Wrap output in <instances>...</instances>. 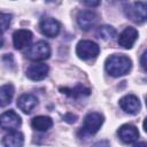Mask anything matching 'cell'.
Returning a JSON list of instances; mask_svg holds the SVG:
<instances>
[{"label": "cell", "mask_w": 147, "mask_h": 147, "mask_svg": "<svg viewBox=\"0 0 147 147\" xmlns=\"http://www.w3.org/2000/svg\"><path fill=\"white\" fill-rule=\"evenodd\" d=\"M106 71L113 77L126 75L132 68V61L124 54H113L105 62Z\"/></svg>", "instance_id": "6da1fadb"}, {"label": "cell", "mask_w": 147, "mask_h": 147, "mask_svg": "<svg viewBox=\"0 0 147 147\" xmlns=\"http://www.w3.org/2000/svg\"><path fill=\"white\" fill-rule=\"evenodd\" d=\"M25 56L32 61L47 60L51 56V47L46 41L39 40L28 47V49L25 51Z\"/></svg>", "instance_id": "7a4b0ae2"}, {"label": "cell", "mask_w": 147, "mask_h": 147, "mask_svg": "<svg viewBox=\"0 0 147 147\" xmlns=\"http://www.w3.org/2000/svg\"><path fill=\"white\" fill-rule=\"evenodd\" d=\"M100 47L92 40H80L76 46V54L82 60H91L99 55Z\"/></svg>", "instance_id": "3957f363"}, {"label": "cell", "mask_w": 147, "mask_h": 147, "mask_svg": "<svg viewBox=\"0 0 147 147\" xmlns=\"http://www.w3.org/2000/svg\"><path fill=\"white\" fill-rule=\"evenodd\" d=\"M125 15L127 18L133 21L134 23L141 24L146 21L147 14H146V2H133L129 3V6L124 9Z\"/></svg>", "instance_id": "277c9868"}, {"label": "cell", "mask_w": 147, "mask_h": 147, "mask_svg": "<svg viewBox=\"0 0 147 147\" xmlns=\"http://www.w3.org/2000/svg\"><path fill=\"white\" fill-rule=\"evenodd\" d=\"M103 115L100 113H88L84 118V124L82 131L86 134H94L99 131L101 125L103 124Z\"/></svg>", "instance_id": "5b68a950"}, {"label": "cell", "mask_w": 147, "mask_h": 147, "mask_svg": "<svg viewBox=\"0 0 147 147\" xmlns=\"http://www.w3.org/2000/svg\"><path fill=\"white\" fill-rule=\"evenodd\" d=\"M22 121L18 114L14 110H7L0 115V127L7 131H16L21 125Z\"/></svg>", "instance_id": "8992f818"}, {"label": "cell", "mask_w": 147, "mask_h": 147, "mask_svg": "<svg viewBox=\"0 0 147 147\" xmlns=\"http://www.w3.org/2000/svg\"><path fill=\"white\" fill-rule=\"evenodd\" d=\"M40 31L48 38H54L60 32V23L53 17H44L39 24Z\"/></svg>", "instance_id": "52a82bcc"}, {"label": "cell", "mask_w": 147, "mask_h": 147, "mask_svg": "<svg viewBox=\"0 0 147 147\" xmlns=\"http://www.w3.org/2000/svg\"><path fill=\"white\" fill-rule=\"evenodd\" d=\"M98 22V15L93 10H82L77 15V23L80 29L87 31L92 29Z\"/></svg>", "instance_id": "ba28073f"}, {"label": "cell", "mask_w": 147, "mask_h": 147, "mask_svg": "<svg viewBox=\"0 0 147 147\" xmlns=\"http://www.w3.org/2000/svg\"><path fill=\"white\" fill-rule=\"evenodd\" d=\"M138 31L132 28V26H127L125 28L121 33H119V37H118V45L122 46L123 48H126V49H130L132 48V46L134 45V42L137 41L138 39Z\"/></svg>", "instance_id": "9c48e42d"}, {"label": "cell", "mask_w": 147, "mask_h": 147, "mask_svg": "<svg viewBox=\"0 0 147 147\" xmlns=\"http://www.w3.org/2000/svg\"><path fill=\"white\" fill-rule=\"evenodd\" d=\"M32 41V32L26 29L16 30L13 34V44L16 49H23L29 47Z\"/></svg>", "instance_id": "30bf717a"}, {"label": "cell", "mask_w": 147, "mask_h": 147, "mask_svg": "<svg viewBox=\"0 0 147 147\" xmlns=\"http://www.w3.org/2000/svg\"><path fill=\"white\" fill-rule=\"evenodd\" d=\"M117 134H118L119 139L124 144H132V142H136L139 139V131L132 124H124V125H122L118 129Z\"/></svg>", "instance_id": "8fae6325"}, {"label": "cell", "mask_w": 147, "mask_h": 147, "mask_svg": "<svg viewBox=\"0 0 147 147\" xmlns=\"http://www.w3.org/2000/svg\"><path fill=\"white\" fill-rule=\"evenodd\" d=\"M119 107L127 114L131 115H136L140 111V101L138 99V96L133 95V94H127L125 96H123L119 100Z\"/></svg>", "instance_id": "7c38bea8"}, {"label": "cell", "mask_w": 147, "mask_h": 147, "mask_svg": "<svg viewBox=\"0 0 147 147\" xmlns=\"http://www.w3.org/2000/svg\"><path fill=\"white\" fill-rule=\"evenodd\" d=\"M48 71H49V68L46 63H34L26 69L25 74L29 79L38 82L46 78V76L48 75Z\"/></svg>", "instance_id": "4fadbf2b"}, {"label": "cell", "mask_w": 147, "mask_h": 147, "mask_svg": "<svg viewBox=\"0 0 147 147\" xmlns=\"http://www.w3.org/2000/svg\"><path fill=\"white\" fill-rule=\"evenodd\" d=\"M38 105V99L36 95L31 93H25L22 94L17 99V107L24 113V114H30Z\"/></svg>", "instance_id": "5bb4252c"}, {"label": "cell", "mask_w": 147, "mask_h": 147, "mask_svg": "<svg viewBox=\"0 0 147 147\" xmlns=\"http://www.w3.org/2000/svg\"><path fill=\"white\" fill-rule=\"evenodd\" d=\"M1 144L3 147H23L24 136L18 131H10L2 138Z\"/></svg>", "instance_id": "9a60e30c"}, {"label": "cell", "mask_w": 147, "mask_h": 147, "mask_svg": "<svg viewBox=\"0 0 147 147\" xmlns=\"http://www.w3.org/2000/svg\"><path fill=\"white\" fill-rule=\"evenodd\" d=\"M60 91L70 96V98H74V99H78V98H82V96H85V95H90L91 93V90L83 86L82 84H77L74 88H68V87H61Z\"/></svg>", "instance_id": "2e32d148"}, {"label": "cell", "mask_w": 147, "mask_h": 147, "mask_svg": "<svg viewBox=\"0 0 147 147\" xmlns=\"http://www.w3.org/2000/svg\"><path fill=\"white\" fill-rule=\"evenodd\" d=\"M31 126L37 131L45 132L53 126V121L48 116H36L31 121Z\"/></svg>", "instance_id": "e0dca14e"}, {"label": "cell", "mask_w": 147, "mask_h": 147, "mask_svg": "<svg viewBox=\"0 0 147 147\" xmlns=\"http://www.w3.org/2000/svg\"><path fill=\"white\" fill-rule=\"evenodd\" d=\"M14 96V86L13 84H5L0 86V107H6L11 102Z\"/></svg>", "instance_id": "ac0fdd59"}, {"label": "cell", "mask_w": 147, "mask_h": 147, "mask_svg": "<svg viewBox=\"0 0 147 147\" xmlns=\"http://www.w3.org/2000/svg\"><path fill=\"white\" fill-rule=\"evenodd\" d=\"M96 34H98L99 38L105 39V40H108V39L115 38L116 34H117V32H116L115 28H113L110 25H101V26L98 28Z\"/></svg>", "instance_id": "d6986e66"}, {"label": "cell", "mask_w": 147, "mask_h": 147, "mask_svg": "<svg viewBox=\"0 0 147 147\" xmlns=\"http://www.w3.org/2000/svg\"><path fill=\"white\" fill-rule=\"evenodd\" d=\"M11 20H13V16L11 14H8V13H0V31H5L9 28L10 23H11Z\"/></svg>", "instance_id": "ffe728a7"}, {"label": "cell", "mask_w": 147, "mask_h": 147, "mask_svg": "<svg viewBox=\"0 0 147 147\" xmlns=\"http://www.w3.org/2000/svg\"><path fill=\"white\" fill-rule=\"evenodd\" d=\"M92 147H110V142L108 140H100V141L95 142Z\"/></svg>", "instance_id": "44dd1931"}, {"label": "cell", "mask_w": 147, "mask_h": 147, "mask_svg": "<svg viewBox=\"0 0 147 147\" xmlns=\"http://www.w3.org/2000/svg\"><path fill=\"white\" fill-rule=\"evenodd\" d=\"M64 119H65L67 122H69V123H75L76 119H77V116H76V115H72V114H67V115L64 116Z\"/></svg>", "instance_id": "7402d4cb"}, {"label": "cell", "mask_w": 147, "mask_h": 147, "mask_svg": "<svg viewBox=\"0 0 147 147\" xmlns=\"http://www.w3.org/2000/svg\"><path fill=\"white\" fill-rule=\"evenodd\" d=\"M146 52H144V54L141 55V59H140V63H141V67L144 70H146V62H145V59H146Z\"/></svg>", "instance_id": "603a6c76"}, {"label": "cell", "mask_w": 147, "mask_h": 147, "mask_svg": "<svg viewBox=\"0 0 147 147\" xmlns=\"http://www.w3.org/2000/svg\"><path fill=\"white\" fill-rule=\"evenodd\" d=\"M84 3H85L86 6H91V7H95V6H99V5H100L99 1H95V2H93V1H85Z\"/></svg>", "instance_id": "cb8c5ba5"}, {"label": "cell", "mask_w": 147, "mask_h": 147, "mask_svg": "<svg viewBox=\"0 0 147 147\" xmlns=\"http://www.w3.org/2000/svg\"><path fill=\"white\" fill-rule=\"evenodd\" d=\"M133 147H146V142L145 141H141V142H138V144H136Z\"/></svg>", "instance_id": "d4e9b609"}, {"label": "cell", "mask_w": 147, "mask_h": 147, "mask_svg": "<svg viewBox=\"0 0 147 147\" xmlns=\"http://www.w3.org/2000/svg\"><path fill=\"white\" fill-rule=\"evenodd\" d=\"M3 45V36H2V32L0 31V47H2Z\"/></svg>", "instance_id": "484cf974"}]
</instances>
